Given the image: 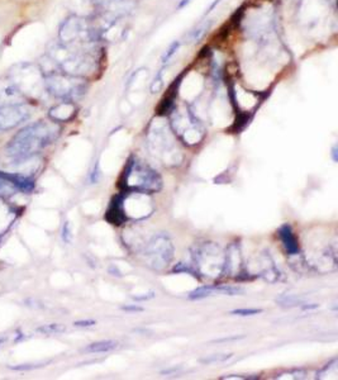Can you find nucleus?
Listing matches in <instances>:
<instances>
[{"label": "nucleus", "instance_id": "nucleus-8", "mask_svg": "<svg viewBox=\"0 0 338 380\" xmlns=\"http://www.w3.org/2000/svg\"><path fill=\"white\" fill-rule=\"evenodd\" d=\"M122 208L127 221H143L153 213L155 207L151 194L141 191H122Z\"/></svg>", "mask_w": 338, "mask_h": 380}, {"label": "nucleus", "instance_id": "nucleus-29", "mask_svg": "<svg viewBox=\"0 0 338 380\" xmlns=\"http://www.w3.org/2000/svg\"><path fill=\"white\" fill-rule=\"evenodd\" d=\"M246 336H231V337H225V339H218L210 341V343H221V342H231V341H238V340H244Z\"/></svg>", "mask_w": 338, "mask_h": 380}, {"label": "nucleus", "instance_id": "nucleus-37", "mask_svg": "<svg viewBox=\"0 0 338 380\" xmlns=\"http://www.w3.org/2000/svg\"><path fill=\"white\" fill-rule=\"evenodd\" d=\"M4 341H5V339H4V337H0V346H1V343H3Z\"/></svg>", "mask_w": 338, "mask_h": 380}, {"label": "nucleus", "instance_id": "nucleus-14", "mask_svg": "<svg viewBox=\"0 0 338 380\" xmlns=\"http://www.w3.org/2000/svg\"><path fill=\"white\" fill-rule=\"evenodd\" d=\"M279 237L282 240V246H284L285 251H286L288 255H290V256H297V255L300 253L299 242H298L290 225L285 223V225H282V227L279 228Z\"/></svg>", "mask_w": 338, "mask_h": 380}, {"label": "nucleus", "instance_id": "nucleus-2", "mask_svg": "<svg viewBox=\"0 0 338 380\" xmlns=\"http://www.w3.org/2000/svg\"><path fill=\"white\" fill-rule=\"evenodd\" d=\"M122 191L153 194L162 189V177L155 169L137 157H131L119 180Z\"/></svg>", "mask_w": 338, "mask_h": 380}, {"label": "nucleus", "instance_id": "nucleus-19", "mask_svg": "<svg viewBox=\"0 0 338 380\" xmlns=\"http://www.w3.org/2000/svg\"><path fill=\"white\" fill-rule=\"evenodd\" d=\"M331 375H333V379H338V360L337 359H333L331 362L323 367L319 373L317 374V379H332Z\"/></svg>", "mask_w": 338, "mask_h": 380}, {"label": "nucleus", "instance_id": "nucleus-3", "mask_svg": "<svg viewBox=\"0 0 338 380\" xmlns=\"http://www.w3.org/2000/svg\"><path fill=\"white\" fill-rule=\"evenodd\" d=\"M225 255V252L217 242L206 241L203 244L195 245L191 250L193 271L195 275L203 278H219L223 272Z\"/></svg>", "mask_w": 338, "mask_h": 380}, {"label": "nucleus", "instance_id": "nucleus-7", "mask_svg": "<svg viewBox=\"0 0 338 380\" xmlns=\"http://www.w3.org/2000/svg\"><path fill=\"white\" fill-rule=\"evenodd\" d=\"M84 77L67 75L62 71H54L44 77V86L50 94L63 100L74 101L86 93Z\"/></svg>", "mask_w": 338, "mask_h": 380}, {"label": "nucleus", "instance_id": "nucleus-24", "mask_svg": "<svg viewBox=\"0 0 338 380\" xmlns=\"http://www.w3.org/2000/svg\"><path fill=\"white\" fill-rule=\"evenodd\" d=\"M263 310L261 308H240V309H233L229 312V314L232 316H242V317H247V316H256V314L263 313Z\"/></svg>", "mask_w": 338, "mask_h": 380}, {"label": "nucleus", "instance_id": "nucleus-30", "mask_svg": "<svg viewBox=\"0 0 338 380\" xmlns=\"http://www.w3.org/2000/svg\"><path fill=\"white\" fill-rule=\"evenodd\" d=\"M39 366H43V364H23L18 365V366H12L13 370H33V369H37Z\"/></svg>", "mask_w": 338, "mask_h": 380}, {"label": "nucleus", "instance_id": "nucleus-33", "mask_svg": "<svg viewBox=\"0 0 338 380\" xmlns=\"http://www.w3.org/2000/svg\"><path fill=\"white\" fill-rule=\"evenodd\" d=\"M99 176H100V171H99V165L96 164V165H95L94 171H93V172H92V176H90V181H92L93 184L98 183Z\"/></svg>", "mask_w": 338, "mask_h": 380}, {"label": "nucleus", "instance_id": "nucleus-5", "mask_svg": "<svg viewBox=\"0 0 338 380\" xmlns=\"http://www.w3.org/2000/svg\"><path fill=\"white\" fill-rule=\"evenodd\" d=\"M142 261L146 266L155 271H164L174 259L175 247L172 240L168 233H160L152 236L141 250Z\"/></svg>", "mask_w": 338, "mask_h": 380}, {"label": "nucleus", "instance_id": "nucleus-36", "mask_svg": "<svg viewBox=\"0 0 338 380\" xmlns=\"http://www.w3.org/2000/svg\"><path fill=\"white\" fill-rule=\"evenodd\" d=\"M332 157H333V161L337 162L338 161V156H337V146H335L332 150Z\"/></svg>", "mask_w": 338, "mask_h": 380}, {"label": "nucleus", "instance_id": "nucleus-4", "mask_svg": "<svg viewBox=\"0 0 338 380\" xmlns=\"http://www.w3.org/2000/svg\"><path fill=\"white\" fill-rule=\"evenodd\" d=\"M149 146L151 153L166 166H179L183 153L176 145V136L170 128L155 126L149 132Z\"/></svg>", "mask_w": 338, "mask_h": 380}, {"label": "nucleus", "instance_id": "nucleus-20", "mask_svg": "<svg viewBox=\"0 0 338 380\" xmlns=\"http://www.w3.org/2000/svg\"><path fill=\"white\" fill-rule=\"evenodd\" d=\"M17 191H19V190L17 189V187L12 181H9L5 177L0 176V198L10 196L13 194H16Z\"/></svg>", "mask_w": 338, "mask_h": 380}, {"label": "nucleus", "instance_id": "nucleus-23", "mask_svg": "<svg viewBox=\"0 0 338 380\" xmlns=\"http://www.w3.org/2000/svg\"><path fill=\"white\" fill-rule=\"evenodd\" d=\"M233 355L232 354H218V355H210L208 358L200 359V362L203 364H214V362H225V361L229 360Z\"/></svg>", "mask_w": 338, "mask_h": 380}, {"label": "nucleus", "instance_id": "nucleus-21", "mask_svg": "<svg viewBox=\"0 0 338 380\" xmlns=\"http://www.w3.org/2000/svg\"><path fill=\"white\" fill-rule=\"evenodd\" d=\"M307 378V371L301 370V369H293V370H288L285 371V373L279 374L276 375L275 379H305Z\"/></svg>", "mask_w": 338, "mask_h": 380}, {"label": "nucleus", "instance_id": "nucleus-15", "mask_svg": "<svg viewBox=\"0 0 338 380\" xmlns=\"http://www.w3.org/2000/svg\"><path fill=\"white\" fill-rule=\"evenodd\" d=\"M105 219L113 226H122L127 222V217L122 208V195L118 194L112 199L105 213Z\"/></svg>", "mask_w": 338, "mask_h": 380}, {"label": "nucleus", "instance_id": "nucleus-27", "mask_svg": "<svg viewBox=\"0 0 338 380\" xmlns=\"http://www.w3.org/2000/svg\"><path fill=\"white\" fill-rule=\"evenodd\" d=\"M62 240L66 244L71 242V228H70L69 222H65L62 226Z\"/></svg>", "mask_w": 338, "mask_h": 380}, {"label": "nucleus", "instance_id": "nucleus-12", "mask_svg": "<svg viewBox=\"0 0 338 380\" xmlns=\"http://www.w3.org/2000/svg\"><path fill=\"white\" fill-rule=\"evenodd\" d=\"M24 95L17 84L10 80L0 81V105L20 104L24 103Z\"/></svg>", "mask_w": 338, "mask_h": 380}, {"label": "nucleus", "instance_id": "nucleus-32", "mask_svg": "<svg viewBox=\"0 0 338 380\" xmlns=\"http://www.w3.org/2000/svg\"><path fill=\"white\" fill-rule=\"evenodd\" d=\"M219 379H259V377L257 375H255V377H248V375H225V377H221Z\"/></svg>", "mask_w": 338, "mask_h": 380}, {"label": "nucleus", "instance_id": "nucleus-1", "mask_svg": "<svg viewBox=\"0 0 338 380\" xmlns=\"http://www.w3.org/2000/svg\"><path fill=\"white\" fill-rule=\"evenodd\" d=\"M61 127L54 120H39L24 127L6 145V153L17 161L28 160L55 142Z\"/></svg>", "mask_w": 338, "mask_h": 380}, {"label": "nucleus", "instance_id": "nucleus-28", "mask_svg": "<svg viewBox=\"0 0 338 380\" xmlns=\"http://www.w3.org/2000/svg\"><path fill=\"white\" fill-rule=\"evenodd\" d=\"M209 25H210V23H208V24L202 25L200 28H198L195 32H193V35H191V38H193V41H198V39H199V38L202 37V36L204 35V33H206L207 29L209 28Z\"/></svg>", "mask_w": 338, "mask_h": 380}, {"label": "nucleus", "instance_id": "nucleus-9", "mask_svg": "<svg viewBox=\"0 0 338 380\" xmlns=\"http://www.w3.org/2000/svg\"><path fill=\"white\" fill-rule=\"evenodd\" d=\"M31 115V108L24 103L0 105V132L13 130L22 124Z\"/></svg>", "mask_w": 338, "mask_h": 380}, {"label": "nucleus", "instance_id": "nucleus-18", "mask_svg": "<svg viewBox=\"0 0 338 380\" xmlns=\"http://www.w3.org/2000/svg\"><path fill=\"white\" fill-rule=\"evenodd\" d=\"M276 303L284 308H293V307H301L303 304L307 303V301L298 295H282L276 299Z\"/></svg>", "mask_w": 338, "mask_h": 380}, {"label": "nucleus", "instance_id": "nucleus-22", "mask_svg": "<svg viewBox=\"0 0 338 380\" xmlns=\"http://www.w3.org/2000/svg\"><path fill=\"white\" fill-rule=\"evenodd\" d=\"M38 332L44 333V335H56V333H61L66 331V327L60 323H52V324H46L39 328H37Z\"/></svg>", "mask_w": 338, "mask_h": 380}, {"label": "nucleus", "instance_id": "nucleus-17", "mask_svg": "<svg viewBox=\"0 0 338 380\" xmlns=\"http://www.w3.org/2000/svg\"><path fill=\"white\" fill-rule=\"evenodd\" d=\"M13 210L0 198V233H3L10 227L13 222Z\"/></svg>", "mask_w": 338, "mask_h": 380}, {"label": "nucleus", "instance_id": "nucleus-11", "mask_svg": "<svg viewBox=\"0 0 338 380\" xmlns=\"http://www.w3.org/2000/svg\"><path fill=\"white\" fill-rule=\"evenodd\" d=\"M244 293V289L240 286L231 285H207L195 289L189 294L190 299H203L213 295H238Z\"/></svg>", "mask_w": 338, "mask_h": 380}, {"label": "nucleus", "instance_id": "nucleus-13", "mask_svg": "<svg viewBox=\"0 0 338 380\" xmlns=\"http://www.w3.org/2000/svg\"><path fill=\"white\" fill-rule=\"evenodd\" d=\"M48 115H50L51 119L54 122H57V123L69 122L76 115V107L73 101L63 100L60 104L51 108Z\"/></svg>", "mask_w": 338, "mask_h": 380}, {"label": "nucleus", "instance_id": "nucleus-25", "mask_svg": "<svg viewBox=\"0 0 338 380\" xmlns=\"http://www.w3.org/2000/svg\"><path fill=\"white\" fill-rule=\"evenodd\" d=\"M179 47H180V42H174V43L171 44L170 47H169V50L165 52L164 57H162V62L168 63L169 61L172 58V56L176 54L177 50H179Z\"/></svg>", "mask_w": 338, "mask_h": 380}, {"label": "nucleus", "instance_id": "nucleus-26", "mask_svg": "<svg viewBox=\"0 0 338 380\" xmlns=\"http://www.w3.org/2000/svg\"><path fill=\"white\" fill-rule=\"evenodd\" d=\"M162 88V70H160L157 73V75L155 76V80L152 82L151 90L152 93H158Z\"/></svg>", "mask_w": 338, "mask_h": 380}, {"label": "nucleus", "instance_id": "nucleus-35", "mask_svg": "<svg viewBox=\"0 0 338 380\" xmlns=\"http://www.w3.org/2000/svg\"><path fill=\"white\" fill-rule=\"evenodd\" d=\"M155 297V293H149V294H146V295H136V297H133V299L134 301H149V299H152V298Z\"/></svg>", "mask_w": 338, "mask_h": 380}, {"label": "nucleus", "instance_id": "nucleus-34", "mask_svg": "<svg viewBox=\"0 0 338 380\" xmlns=\"http://www.w3.org/2000/svg\"><path fill=\"white\" fill-rule=\"evenodd\" d=\"M122 309L126 310V312H143V308L142 307H139V305H124V307H122Z\"/></svg>", "mask_w": 338, "mask_h": 380}, {"label": "nucleus", "instance_id": "nucleus-31", "mask_svg": "<svg viewBox=\"0 0 338 380\" xmlns=\"http://www.w3.org/2000/svg\"><path fill=\"white\" fill-rule=\"evenodd\" d=\"M96 324V321L94 320H84V321H76L74 322L75 327H92Z\"/></svg>", "mask_w": 338, "mask_h": 380}, {"label": "nucleus", "instance_id": "nucleus-10", "mask_svg": "<svg viewBox=\"0 0 338 380\" xmlns=\"http://www.w3.org/2000/svg\"><path fill=\"white\" fill-rule=\"evenodd\" d=\"M225 266H223V272L222 276H229V278L240 279L241 275L244 274V257H242V251L241 246L237 242H232L225 251Z\"/></svg>", "mask_w": 338, "mask_h": 380}, {"label": "nucleus", "instance_id": "nucleus-16", "mask_svg": "<svg viewBox=\"0 0 338 380\" xmlns=\"http://www.w3.org/2000/svg\"><path fill=\"white\" fill-rule=\"evenodd\" d=\"M119 343L113 340H103V341L93 342L90 345L86 346L84 348L85 352H90V354H99V352H109L113 351L115 348H118Z\"/></svg>", "mask_w": 338, "mask_h": 380}, {"label": "nucleus", "instance_id": "nucleus-6", "mask_svg": "<svg viewBox=\"0 0 338 380\" xmlns=\"http://www.w3.org/2000/svg\"><path fill=\"white\" fill-rule=\"evenodd\" d=\"M170 118L171 130L185 145L195 146L202 142V139L206 136V131L200 120L194 115L189 108L177 109L174 107L170 112Z\"/></svg>", "mask_w": 338, "mask_h": 380}]
</instances>
